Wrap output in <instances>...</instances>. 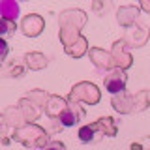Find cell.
<instances>
[{
  "label": "cell",
  "instance_id": "cell-5",
  "mask_svg": "<svg viewBox=\"0 0 150 150\" xmlns=\"http://www.w3.org/2000/svg\"><path fill=\"white\" fill-rule=\"evenodd\" d=\"M111 56H112L115 69H122V71H126V69L131 68V64H133V58H131V54L126 51L124 40H118V41H115V43H112Z\"/></svg>",
  "mask_w": 150,
  "mask_h": 150
},
{
  "label": "cell",
  "instance_id": "cell-1",
  "mask_svg": "<svg viewBox=\"0 0 150 150\" xmlns=\"http://www.w3.org/2000/svg\"><path fill=\"white\" fill-rule=\"evenodd\" d=\"M86 13L83 9H64L58 17V25H60V41L64 47H69L71 43L79 40L81 34V28L86 25Z\"/></svg>",
  "mask_w": 150,
  "mask_h": 150
},
{
  "label": "cell",
  "instance_id": "cell-13",
  "mask_svg": "<svg viewBox=\"0 0 150 150\" xmlns=\"http://www.w3.org/2000/svg\"><path fill=\"white\" fill-rule=\"evenodd\" d=\"M137 17H139V6H122L118 9V15H116L118 23L126 28L133 26L135 21H137Z\"/></svg>",
  "mask_w": 150,
  "mask_h": 150
},
{
  "label": "cell",
  "instance_id": "cell-21",
  "mask_svg": "<svg viewBox=\"0 0 150 150\" xmlns=\"http://www.w3.org/2000/svg\"><path fill=\"white\" fill-rule=\"evenodd\" d=\"M150 105V92L148 90H141L133 96V112L144 111Z\"/></svg>",
  "mask_w": 150,
  "mask_h": 150
},
{
  "label": "cell",
  "instance_id": "cell-25",
  "mask_svg": "<svg viewBox=\"0 0 150 150\" xmlns=\"http://www.w3.org/2000/svg\"><path fill=\"white\" fill-rule=\"evenodd\" d=\"M43 150H66V144L60 143V141H51Z\"/></svg>",
  "mask_w": 150,
  "mask_h": 150
},
{
  "label": "cell",
  "instance_id": "cell-28",
  "mask_svg": "<svg viewBox=\"0 0 150 150\" xmlns=\"http://www.w3.org/2000/svg\"><path fill=\"white\" fill-rule=\"evenodd\" d=\"M131 150H141V144H135L133 143V144H131Z\"/></svg>",
  "mask_w": 150,
  "mask_h": 150
},
{
  "label": "cell",
  "instance_id": "cell-16",
  "mask_svg": "<svg viewBox=\"0 0 150 150\" xmlns=\"http://www.w3.org/2000/svg\"><path fill=\"white\" fill-rule=\"evenodd\" d=\"M101 135L103 133L98 129L96 122L94 124H84L79 128V139H81V143H98Z\"/></svg>",
  "mask_w": 150,
  "mask_h": 150
},
{
  "label": "cell",
  "instance_id": "cell-20",
  "mask_svg": "<svg viewBox=\"0 0 150 150\" xmlns=\"http://www.w3.org/2000/svg\"><path fill=\"white\" fill-rule=\"evenodd\" d=\"M25 98H26V100H30L38 109H45V103H47V100H49V94H47L45 90L36 88V90H30Z\"/></svg>",
  "mask_w": 150,
  "mask_h": 150
},
{
  "label": "cell",
  "instance_id": "cell-18",
  "mask_svg": "<svg viewBox=\"0 0 150 150\" xmlns=\"http://www.w3.org/2000/svg\"><path fill=\"white\" fill-rule=\"evenodd\" d=\"M25 62L30 69H43L47 66V58H45V54L38 53V51H32V53L25 54Z\"/></svg>",
  "mask_w": 150,
  "mask_h": 150
},
{
  "label": "cell",
  "instance_id": "cell-23",
  "mask_svg": "<svg viewBox=\"0 0 150 150\" xmlns=\"http://www.w3.org/2000/svg\"><path fill=\"white\" fill-rule=\"evenodd\" d=\"M23 73H25V66L21 62H15V60H9L8 69H6V77H21Z\"/></svg>",
  "mask_w": 150,
  "mask_h": 150
},
{
  "label": "cell",
  "instance_id": "cell-2",
  "mask_svg": "<svg viewBox=\"0 0 150 150\" xmlns=\"http://www.w3.org/2000/svg\"><path fill=\"white\" fill-rule=\"evenodd\" d=\"M11 139L21 143V144H25L28 148H41V150L51 143L47 131L43 128H40V126H36V124H26L23 128L15 129Z\"/></svg>",
  "mask_w": 150,
  "mask_h": 150
},
{
  "label": "cell",
  "instance_id": "cell-7",
  "mask_svg": "<svg viewBox=\"0 0 150 150\" xmlns=\"http://www.w3.org/2000/svg\"><path fill=\"white\" fill-rule=\"evenodd\" d=\"M84 118V109L79 103H69L68 101V107L62 111V115L58 116V122L60 126H64V128H73V126H77L79 122Z\"/></svg>",
  "mask_w": 150,
  "mask_h": 150
},
{
  "label": "cell",
  "instance_id": "cell-22",
  "mask_svg": "<svg viewBox=\"0 0 150 150\" xmlns=\"http://www.w3.org/2000/svg\"><path fill=\"white\" fill-rule=\"evenodd\" d=\"M15 30H17V23L8 21V19H0V38H2V40L13 36Z\"/></svg>",
  "mask_w": 150,
  "mask_h": 150
},
{
  "label": "cell",
  "instance_id": "cell-24",
  "mask_svg": "<svg viewBox=\"0 0 150 150\" xmlns=\"http://www.w3.org/2000/svg\"><path fill=\"white\" fill-rule=\"evenodd\" d=\"M8 54H9V45H8L6 40H2V38H0V64L8 58Z\"/></svg>",
  "mask_w": 150,
  "mask_h": 150
},
{
  "label": "cell",
  "instance_id": "cell-27",
  "mask_svg": "<svg viewBox=\"0 0 150 150\" xmlns=\"http://www.w3.org/2000/svg\"><path fill=\"white\" fill-rule=\"evenodd\" d=\"M139 9H144L146 13H150V2H146V0H141V2H139Z\"/></svg>",
  "mask_w": 150,
  "mask_h": 150
},
{
  "label": "cell",
  "instance_id": "cell-15",
  "mask_svg": "<svg viewBox=\"0 0 150 150\" xmlns=\"http://www.w3.org/2000/svg\"><path fill=\"white\" fill-rule=\"evenodd\" d=\"M17 107L21 109L23 116H25V120L28 122V124H34V120H38L40 115H41V109H38L34 103H32L30 100H26V98H21L19 103H17Z\"/></svg>",
  "mask_w": 150,
  "mask_h": 150
},
{
  "label": "cell",
  "instance_id": "cell-19",
  "mask_svg": "<svg viewBox=\"0 0 150 150\" xmlns=\"http://www.w3.org/2000/svg\"><path fill=\"white\" fill-rule=\"evenodd\" d=\"M98 129L101 131L103 135H109V137H115L116 131H118V128H116V122L111 118V116H101L100 120L96 122Z\"/></svg>",
  "mask_w": 150,
  "mask_h": 150
},
{
  "label": "cell",
  "instance_id": "cell-26",
  "mask_svg": "<svg viewBox=\"0 0 150 150\" xmlns=\"http://www.w3.org/2000/svg\"><path fill=\"white\" fill-rule=\"evenodd\" d=\"M6 122H4V116H2V112H0V139L6 143V139H4V135H6Z\"/></svg>",
  "mask_w": 150,
  "mask_h": 150
},
{
  "label": "cell",
  "instance_id": "cell-4",
  "mask_svg": "<svg viewBox=\"0 0 150 150\" xmlns=\"http://www.w3.org/2000/svg\"><path fill=\"white\" fill-rule=\"evenodd\" d=\"M103 84H105V90L116 96V94L126 92V84H128V75L122 69H111L107 71V75L103 77Z\"/></svg>",
  "mask_w": 150,
  "mask_h": 150
},
{
  "label": "cell",
  "instance_id": "cell-6",
  "mask_svg": "<svg viewBox=\"0 0 150 150\" xmlns=\"http://www.w3.org/2000/svg\"><path fill=\"white\" fill-rule=\"evenodd\" d=\"M45 28V21L40 13H28V15L23 17L21 21V32L26 38H36L43 32Z\"/></svg>",
  "mask_w": 150,
  "mask_h": 150
},
{
  "label": "cell",
  "instance_id": "cell-11",
  "mask_svg": "<svg viewBox=\"0 0 150 150\" xmlns=\"http://www.w3.org/2000/svg\"><path fill=\"white\" fill-rule=\"evenodd\" d=\"M66 107H68V100H66V98L56 96V94H53V96H49V100H47L43 111H45V115L49 116V118H58Z\"/></svg>",
  "mask_w": 150,
  "mask_h": 150
},
{
  "label": "cell",
  "instance_id": "cell-3",
  "mask_svg": "<svg viewBox=\"0 0 150 150\" xmlns=\"http://www.w3.org/2000/svg\"><path fill=\"white\" fill-rule=\"evenodd\" d=\"M100 100H101V94L98 90V86L94 83H88V81L77 83L71 90H69V96H68L69 103L83 101V103H86V105H96Z\"/></svg>",
  "mask_w": 150,
  "mask_h": 150
},
{
  "label": "cell",
  "instance_id": "cell-10",
  "mask_svg": "<svg viewBox=\"0 0 150 150\" xmlns=\"http://www.w3.org/2000/svg\"><path fill=\"white\" fill-rule=\"evenodd\" d=\"M2 116H4V122H6V126H8V128H11L13 131L28 124V122L25 120V116H23L21 109H19L17 105H15V107H8V109H4V111H2Z\"/></svg>",
  "mask_w": 150,
  "mask_h": 150
},
{
  "label": "cell",
  "instance_id": "cell-9",
  "mask_svg": "<svg viewBox=\"0 0 150 150\" xmlns=\"http://www.w3.org/2000/svg\"><path fill=\"white\" fill-rule=\"evenodd\" d=\"M126 47H143L148 40V30L144 26H131L124 38Z\"/></svg>",
  "mask_w": 150,
  "mask_h": 150
},
{
  "label": "cell",
  "instance_id": "cell-14",
  "mask_svg": "<svg viewBox=\"0 0 150 150\" xmlns=\"http://www.w3.org/2000/svg\"><path fill=\"white\" fill-rule=\"evenodd\" d=\"M19 13H21V4L15 0H0V19H8V21H17Z\"/></svg>",
  "mask_w": 150,
  "mask_h": 150
},
{
  "label": "cell",
  "instance_id": "cell-8",
  "mask_svg": "<svg viewBox=\"0 0 150 150\" xmlns=\"http://www.w3.org/2000/svg\"><path fill=\"white\" fill-rule=\"evenodd\" d=\"M88 56H90L92 64L96 66V68H103V69H107V71L115 69V64H112L111 51L100 49V47H90V49H88Z\"/></svg>",
  "mask_w": 150,
  "mask_h": 150
},
{
  "label": "cell",
  "instance_id": "cell-17",
  "mask_svg": "<svg viewBox=\"0 0 150 150\" xmlns=\"http://www.w3.org/2000/svg\"><path fill=\"white\" fill-rule=\"evenodd\" d=\"M64 51L69 56H73V58H81V56H84L88 53V40L84 36H81L75 43H71L69 47H64Z\"/></svg>",
  "mask_w": 150,
  "mask_h": 150
},
{
  "label": "cell",
  "instance_id": "cell-12",
  "mask_svg": "<svg viewBox=\"0 0 150 150\" xmlns=\"http://www.w3.org/2000/svg\"><path fill=\"white\" fill-rule=\"evenodd\" d=\"M111 105L116 112H122V115H128V112H133V96H129L128 92H122L112 96Z\"/></svg>",
  "mask_w": 150,
  "mask_h": 150
}]
</instances>
